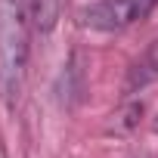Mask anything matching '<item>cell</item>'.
Wrapping results in <instances>:
<instances>
[{"label":"cell","instance_id":"1","mask_svg":"<svg viewBox=\"0 0 158 158\" xmlns=\"http://www.w3.org/2000/svg\"><path fill=\"white\" fill-rule=\"evenodd\" d=\"M25 59H28L25 0H3L0 3V84L10 102L19 99L22 93Z\"/></svg>","mask_w":158,"mask_h":158},{"label":"cell","instance_id":"4","mask_svg":"<svg viewBox=\"0 0 158 158\" xmlns=\"http://www.w3.org/2000/svg\"><path fill=\"white\" fill-rule=\"evenodd\" d=\"M28 13L37 31H53L62 16V0H28Z\"/></svg>","mask_w":158,"mask_h":158},{"label":"cell","instance_id":"2","mask_svg":"<svg viewBox=\"0 0 158 158\" xmlns=\"http://www.w3.org/2000/svg\"><path fill=\"white\" fill-rule=\"evenodd\" d=\"M158 0H99L77 13L81 28L90 31H124L136 22H143Z\"/></svg>","mask_w":158,"mask_h":158},{"label":"cell","instance_id":"3","mask_svg":"<svg viewBox=\"0 0 158 158\" xmlns=\"http://www.w3.org/2000/svg\"><path fill=\"white\" fill-rule=\"evenodd\" d=\"M158 77V40L130 65V71H127V93H133V90H143L146 84H152Z\"/></svg>","mask_w":158,"mask_h":158}]
</instances>
